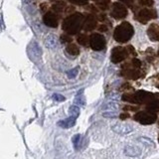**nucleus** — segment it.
<instances>
[{"mask_svg":"<svg viewBox=\"0 0 159 159\" xmlns=\"http://www.w3.org/2000/svg\"><path fill=\"white\" fill-rule=\"evenodd\" d=\"M137 140L140 141L141 143H143V144L146 145V146H149V147H154V146H155V143L153 142V141L151 140L150 138L145 137V136H141V137H138Z\"/></svg>","mask_w":159,"mask_h":159,"instance_id":"20","label":"nucleus"},{"mask_svg":"<svg viewBox=\"0 0 159 159\" xmlns=\"http://www.w3.org/2000/svg\"><path fill=\"white\" fill-rule=\"evenodd\" d=\"M158 56H159V51H158Z\"/></svg>","mask_w":159,"mask_h":159,"instance_id":"37","label":"nucleus"},{"mask_svg":"<svg viewBox=\"0 0 159 159\" xmlns=\"http://www.w3.org/2000/svg\"><path fill=\"white\" fill-rule=\"evenodd\" d=\"M127 14V10L125 9V7L122 4L115 3L114 6H113V11H112V15L115 17V18H123L125 17Z\"/></svg>","mask_w":159,"mask_h":159,"instance_id":"9","label":"nucleus"},{"mask_svg":"<svg viewBox=\"0 0 159 159\" xmlns=\"http://www.w3.org/2000/svg\"><path fill=\"white\" fill-rule=\"evenodd\" d=\"M52 98H53V100H56V102H64V100H66L64 95H62L60 94H54Z\"/></svg>","mask_w":159,"mask_h":159,"instance_id":"29","label":"nucleus"},{"mask_svg":"<svg viewBox=\"0 0 159 159\" xmlns=\"http://www.w3.org/2000/svg\"><path fill=\"white\" fill-rule=\"evenodd\" d=\"M83 21H84V16L81 13H75L67 17L64 22H63V29L68 34H77L82 28Z\"/></svg>","mask_w":159,"mask_h":159,"instance_id":"1","label":"nucleus"},{"mask_svg":"<svg viewBox=\"0 0 159 159\" xmlns=\"http://www.w3.org/2000/svg\"><path fill=\"white\" fill-rule=\"evenodd\" d=\"M90 47L94 50H95V51H100L105 46V40L102 35L95 33L90 38Z\"/></svg>","mask_w":159,"mask_h":159,"instance_id":"4","label":"nucleus"},{"mask_svg":"<svg viewBox=\"0 0 159 159\" xmlns=\"http://www.w3.org/2000/svg\"><path fill=\"white\" fill-rule=\"evenodd\" d=\"M158 12H159V11H158Z\"/></svg>","mask_w":159,"mask_h":159,"instance_id":"40","label":"nucleus"},{"mask_svg":"<svg viewBox=\"0 0 159 159\" xmlns=\"http://www.w3.org/2000/svg\"><path fill=\"white\" fill-rule=\"evenodd\" d=\"M158 141H159V136H158Z\"/></svg>","mask_w":159,"mask_h":159,"instance_id":"38","label":"nucleus"},{"mask_svg":"<svg viewBox=\"0 0 159 159\" xmlns=\"http://www.w3.org/2000/svg\"><path fill=\"white\" fill-rule=\"evenodd\" d=\"M64 7H65V3L62 1H58L53 5V8H54V10H56V11H58V12L62 11Z\"/></svg>","mask_w":159,"mask_h":159,"instance_id":"25","label":"nucleus"},{"mask_svg":"<svg viewBox=\"0 0 159 159\" xmlns=\"http://www.w3.org/2000/svg\"><path fill=\"white\" fill-rule=\"evenodd\" d=\"M72 2H74V3H78V4H84L87 2V0H71Z\"/></svg>","mask_w":159,"mask_h":159,"instance_id":"32","label":"nucleus"},{"mask_svg":"<svg viewBox=\"0 0 159 159\" xmlns=\"http://www.w3.org/2000/svg\"><path fill=\"white\" fill-rule=\"evenodd\" d=\"M112 129L114 131L115 133L120 135H125L128 133L132 132L133 127L132 125H130L129 123H124V122H117L112 126Z\"/></svg>","mask_w":159,"mask_h":159,"instance_id":"5","label":"nucleus"},{"mask_svg":"<svg viewBox=\"0 0 159 159\" xmlns=\"http://www.w3.org/2000/svg\"><path fill=\"white\" fill-rule=\"evenodd\" d=\"M102 117L107 118H114L117 117V113L115 112H105L102 113Z\"/></svg>","mask_w":159,"mask_h":159,"instance_id":"27","label":"nucleus"},{"mask_svg":"<svg viewBox=\"0 0 159 159\" xmlns=\"http://www.w3.org/2000/svg\"><path fill=\"white\" fill-rule=\"evenodd\" d=\"M132 35H133V27L129 23H127V22H123V23L118 25L117 28H115L113 36H114V39L120 43H124L127 42Z\"/></svg>","mask_w":159,"mask_h":159,"instance_id":"2","label":"nucleus"},{"mask_svg":"<svg viewBox=\"0 0 159 159\" xmlns=\"http://www.w3.org/2000/svg\"><path fill=\"white\" fill-rule=\"evenodd\" d=\"M69 112L71 115L77 117L78 115L80 114V108L78 105H72V107H70V108H69Z\"/></svg>","mask_w":159,"mask_h":159,"instance_id":"22","label":"nucleus"},{"mask_svg":"<svg viewBox=\"0 0 159 159\" xmlns=\"http://www.w3.org/2000/svg\"><path fill=\"white\" fill-rule=\"evenodd\" d=\"M78 73H79V68H74V69L68 71L67 72L68 78H69V79H74V78L77 77Z\"/></svg>","mask_w":159,"mask_h":159,"instance_id":"23","label":"nucleus"},{"mask_svg":"<svg viewBox=\"0 0 159 159\" xmlns=\"http://www.w3.org/2000/svg\"><path fill=\"white\" fill-rule=\"evenodd\" d=\"M126 51H125L123 48L122 47H117L115 48L112 51V60L113 63H119L123 61V60L126 58Z\"/></svg>","mask_w":159,"mask_h":159,"instance_id":"8","label":"nucleus"},{"mask_svg":"<svg viewBox=\"0 0 159 159\" xmlns=\"http://www.w3.org/2000/svg\"><path fill=\"white\" fill-rule=\"evenodd\" d=\"M140 148L135 145H127L124 147V154L128 157H136V156L140 155Z\"/></svg>","mask_w":159,"mask_h":159,"instance_id":"10","label":"nucleus"},{"mask_svg":"<svg viewBox=\"0 0 159 159\" xmlns=\"http://www.w3.org/2000/svg\"><path fill=\"white\" fill-rule=\"evenodd\" d=\"M61 41L63 43H69L72 41V38L69 37L68 35H62L61 36Z\"/></svg>","mask_w":159,"mask_h":159,"instance_id":"30","label":"nucleus"},{"mask_svg":"<svg viewBox=\"0 0 159 159\" xmlns=\"http://www.w3.org/2000/svg\"><path fill=\"white\" fill-rule=\"evenodd\" d=\"M158 124H159V122H158Z\"/></svg>","mask_w":159,"mask_h":159,"instance_id":"39","label":"nucleus"},{"mask_svg":"<svg viewBox=\"0 0 159 159\" xmlns=\"http://www.w3.org/2000/svg\"><path fill=\"white\" fill-rule=\"evenodd\" d=\"M100 31H102V32H105L107 31V26L105 25H102V26H100Z\"/></svg>","mask_w":159,"mask_h":159,"instance_id":"35","label":"nucleus"},{"mask_svg":"<svg viewBox=\"0 0 159 159\" xmlns=\"http://www.w3.org/2000/svg\"><path fill=\"white\" fill-rule=\"evenodd\" d=\"M122 1H123L124 3H126V4H130L131 2H132L131 0H122Z\"/></svg>","mask_w":159,"mask_h":159,"instance_id":"36","label":"nucleus"},{"mask_svg":"<svg viewBox=\"0 0 159 159\" xmlns=\"http://www.w3.org/2000/svg\"><path fill=\"white\" fill-rule=\"evenodd\" d=\"M148 34H149L150 38L154 41H159V28L156 27V29H153V27L151 26L150 29L148 30Z\"/></svg>","mask_w":159,"mask_h":159,"instance_id":"18","label":"nucleus"},{"mask_svg":"<svg viewBox=\"0 0 159 159\" xmlns=\"http://www.w3.org/2000/svg\"><path fill=\"white\" fill-rule=\"evenodd\" d=\"M76 123V117H70L69 118L67 119H64V120H60L58 122V125L61 126L63 128H70V127H73Z\"/></svg>","mask_w":159,"mask_h":159,"instance_id":"14","label":"nucleus"},{"mask_svg":"<svg viewBox=\"0 0 159 159\" xmlns=\"http://www.w3.org/2000/svg\"><path fill=\"white\" fill-rule=\"evenodd\" d=\"M45 45L47 48L50 49H55L58 46V38L56 35L54 34H49L47 35L45 38Z\"/></svg>","mask_w":159,"mask_h":159,"instance_id":"12","label":"nucleus"},{"mask_svg":"<svg viewBox=\"0 0 159 159\" xmlns=\"http://www.w3.org/2000/svg\"><path fill=\"white\" fill-rule=\"evenodd\" d=\"M133 65H134L135 66V67H140V66H141V63H140V61H138V60H133Z\"/></svg>","mask_w":159,"mask_h":159,"instance_id":"34","label":"nucleus"},{"mask_svg":"<svg viewBox=\"0 0 159 159\" xmlns=\"http://www.w3.org/2000/svg\"><path fill=\"white\" fill-rule=\"evenodd\" d=\"M135 98H136V102H150L151 98H152V95L151 94L147 92H144V90H139V92H137L135 94Z\"/></svg>","mask_w":159,"mask_h":159,"instance_id":"13","label":"nucleus"},{"mask_svg":"<svg viewBox=\"0 0 159 159\" xmlns=\"http://www.w3.org/2000/svg\"><path fill=\"white\" fill-rule=\"evenodd\" d=\"M95 24H97V21H95V17L90 15V16L87 17L85 23H84V29L87 30V31H90L95 27Z\"/></svg>","mask_w":159,"mask_h":159,"instance_id":"15","label":"nucleus"},{"mask_svg":"<svg viewBox=\"0 0 159 159\" xmlns=\"http://www.w3.org/2000/svg\"><path fill=\"white\" fill-rule=\"evenodd\" d=\"M141 4L144 6H151V5H153V0H142Z\"/></svg>","mask_w":159,"mask_h":159,"instance_id":"31","label":"nucleus"},{"mask_svg":"<svg viewBox=\"0 0 159 159\" xmlns=\"http://www.w3.org/2000/svg\"><path fill=\"white\" fill-rule=\"evenodd\" d=\"M78 43H79L80 45H82V46H88L90 43V39L88 36H86V35H80L79 37H78Z\"/></svg>","mask_w":159,"mask_h":159,"instance_id":"21","label":"nucleus"},{"mask_svg":"<svg viewBox=\"0 0 159 159\" xmlns=\"http://www.w3.org/2000/svg\"><path fill=\"white\" fill-rule=\"evenodd\" d=\"M81 94H82V90L77 95V98H76V100H75V102L77 103V105H86V102H85V100H84V98L81 95Z\"/></svg>","mask_w":159,"mask_h":159,"instance_id":"26","label":"nucleus"},{"mask_svg":"<svg viewBox=\"0 0 159 159\" xmlns=\"http://www.w3.org/2000/svg\"><path fill=\"white\" fill-rule=\"evenodd\" d=\"M102 110H107L108 112H115V110H118V105L114 102H107L102 105Z\"/></svg>","mask_w":159,"mask_h":159,"instance_id":"19","label":"nucleus"},{"mask_svg":"<svg viewBox=\"0 0 159 159\" xmlns=\"http://www.w3.org/2000/svg\"><path fill=\"white\" fill-rule=\"evenodd\" d=\"M73 143H74L75 149H79L80 143H81V134H76L74 137H73Z\"/></svg>","mask_w":159,"mask_h":159,"instance_id":"24","label":"nucleus"},{"mask_svg":"<svg viewBox=\"0 0 159 159\" xmlns=\"http://www.w3.org/2000/svg\"><path fill=\"white\" fill-rule=\"evenodd\" d=\"M28 53L30 57H31L32 55L34 56L33 57V60H36V59L40 60L42 57V49L36 42H32L31 44H30V46L28 48Z\"/></svg>","mask_w":159,"mask_h":159,"instance_id":"7","label":"nucleus"},{"mask_svg":"<svg viewBox=\"0 0 159 159\" xmlns=\"http://www.w3.org/2000/svg\"><path fill=\"white\" fill-rule=\"evenodd\" d=\"M43 22L45 23V25H47L48 27H51V28H56V27H58V25H59L57 16L54 13H52V12H47L44 15Z\"/></svg>","mask_w":159,"mask_h":159,"instance_id":"6","label":"nucleus"},{"mask_svg":"<svg viewBox=\"0 0 159 159\" xmlns=\"http://www.w3.org/2000/svg\"><path fill=\"white\" fill-rule=\"evenodd\" d=\"M134 119L141 124H152L156 120V115L149 112H139L134 115Z\"/></svg>","mask_w":159,"mask_h":159,"instance_id":"3","label":"nucleus"},{"mask_svg":"<svg viewBox=\"0 0 159 159\" xmlns=\"http://www.w3.org/2000/svg\"><path fill=\"white\" fill-rule=\"evenodd\" d=\"M153 17H154L153 11H150V10L147 9L141 10L137 15V19L139 20V22H142V23H146V21H148V20L153 18Z\"/></svg>","mask_w":159,"mask_h":159,"instance_id":"11","label":"nucleus"},{"mask_svg":"<svg viewBox=\"0 0 159 159\" xmlns=\"http://www.w3.org/2000/svg\"><path fill=\"white\" fill-rule=\"evenodd\" d=\"M119 117L122 118V119H126V118L129 117V114H128V113H122V114L119 115Z\"/></svg>","mask_w":159,"mask_h":159,"instance_id":"33","label":"nucleus"},{"mask_svg":"<svg viewBox=\"0 0 159 159\" xmlns=\"http://www.w3.org/2000/svg\"><path fill=\"white\" fill-rule=\"evenodd\" d=\"M66 51H67L68 54L71 55V56H77V55H79V53H80V49L77 45L69 44L67 47H66Z\"/></svg>","mask_w":159,"mask_h":159,"instance_id":"16","label":"nucleus"},{"mask_svg":"<svg viewBox=\"0 0 159 159\" xmlns=\"http://www.w3.org/2000/svg\"><path fill=\"white\" fill-rule=\"evenodd\" d=\"M147 110L149 112H156L159 110V102L158 100H150L147 105Z\"/></svg>","mask_w":159,"mask_h":159,"instance_id":"17","label":"nucleus"},{"mask_svg":"<svg viewBox=\"0 0 159 159\" xmlns=\"http://www.w3.org/2000/svg\"><path fill=\"white\" fill-rule=\"evenodd\" d=\"M122 100H125V102H136L135 97H132L131 95H124L122 97Z\"/></svg>","mask_w":159,"mask_h":159,"instance_id":"28","label":"nucleus"}]
</instances>
